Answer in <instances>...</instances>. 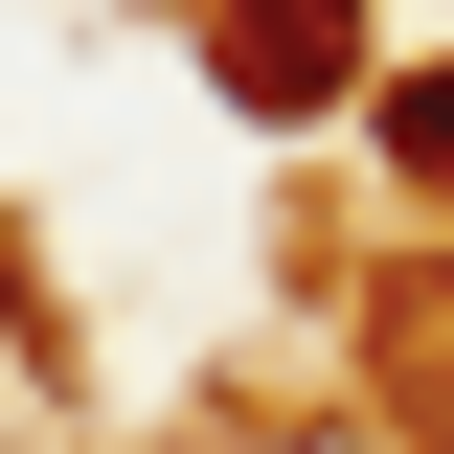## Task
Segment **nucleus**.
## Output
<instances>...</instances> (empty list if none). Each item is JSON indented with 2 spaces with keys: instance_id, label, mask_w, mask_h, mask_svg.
Instances as JSON below:
<instances>
[{
  "instance_id": "f03ea898",
  "label": "nucleus",
  "mask_w": 454,
  "mask_h": 454,
  "mask_svg": "<svg viewBox=\"0 0 454 454\" xmlns=\"http://www.w3.org/2000/svg\"><path fill=\"white\" fill-rule=\"evenodd\" d=\"M387 137H409V160L454 182V68H432V91H387Z\"/></svg>"
},
{
  "instance_id": "f257e3e1",
  "label": "nucleus",
  "mask_w": 454,
  "mask_h": 454,
  "mask_svg": "<svg viewBox=\"0 0 454 454\" xmlns=\"http://www.w3.org/2000/svg\"><path fill=\"white\" fill-rule=\"evenodd\" d=\"M250 46H273L250 114H318V91H340V0H250Z\"/></svg>"
}]
</instances>
